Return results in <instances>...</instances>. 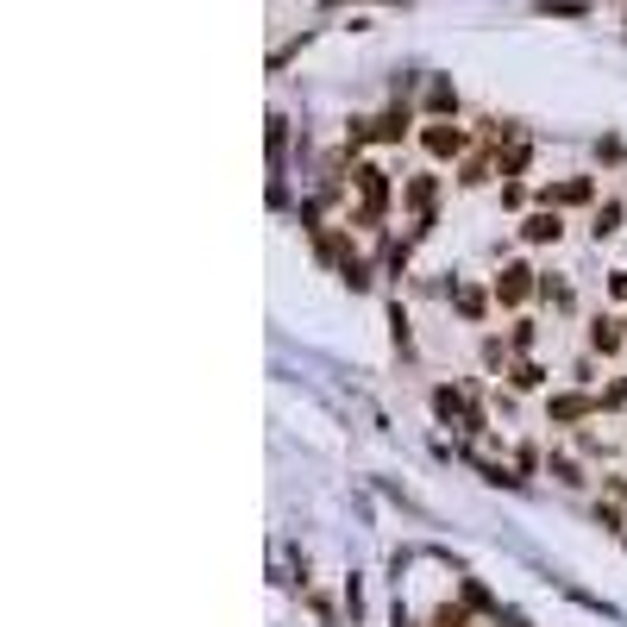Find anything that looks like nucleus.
Here are the masks:
<instances>
[{
	"label": "nucleus",
	"mask_w": 627,
	"mask_h": 627,
	"mask_svg": "<svg viewBox=\"0 0 627 627\" xmlns=\"http://www.w3.org/2000/svg\"><path fill=\"white\" fill-rule=\"evenodd\" d=\"M433 414H439L446 427L464 433V421L477 414V402H471V389H464V383H433Z\"/></svg>",
	"instance_id": "nucleus-11"
},
{
	"label": "nucleus",
	"mask_w": 627,
	"mask_h": 627,
	"mask_svg": "<svg viewBox=\"0 0 627 627\" xmlns=\"http://www.w3.org/2000/svg\"><path fill=\"white\" fill-rule=\"evenodd\" d=\"M414 145L427 151V164H452V170L477 151L471 126H458V120H421V126H414Z\"/></svg>",
	"instance_id": "nucleus-3"
},
{
	"label": "nucleus",
	"mask_w": 627,
	"mask_h": 627,
	"mask_svg": "<svg viewBox=\"0 0 627 627\" xmlns=\"http://www.w3.org/2000/svg\"><path fill=\"white\" fill-rule=\"evenodd\" d=\"M439 195H446V176H439V170H414V176H402V207L414 214V226L433 220Z\"/></svg>",
	"instance_id": "nucleus-6"
},
{
	"label": "nucleus",
	"mask_w": 627,
	"mask_h": 627,
	"mask_svg": "<svg viewBox=\"0 0 627 627\" xmlns=\"http://www.w3.org/2000/svg\"><path fill=\"white\" fill-rule=\"evenodd\" d=\"M496 201H502V207H527L533 195H527V182H515V176H508L502 189H496Z\"/></svg>",
	"instance_id": "nucleus-23"
},
{
	"label": "nucleus",
	"mask_w": 627,
	"mask_h": 627,
	"mask_svg": "<svg viewBox=\"0 0 627 627\" xmlns=\"http://www.w3.org/2000/svg\"><path fill=\"white\" fill-rule=\"evenodd\" d=\"M490 289H496V314H527L533 301H540V264L533 258H502Z\"/></svg>",
	"instance_id": "nucleus-1"
},
{
	"label": "nucleus",
	"mask_w": 627,
	"mask_h": 627,
	"mask_svg": "<svg viewBox=\"0 0 627 627\" xmlns=\"http://www.w3.org/2000/svg\"><path fill=\"white\" fill-rule=\"evenodd\" d=\"M546 477L559 483V490H584L590 483V471H584V452H571V446H546Z\"/></svg>",
	"instance_id": "nucleus-12"
},
{
	"label": "nucleus",
	"mask_w": 627,
	"mask_h": 627,
	"mask_svg": "<svg viewBox=\"0 0 627 627\" xmlns=\"http://www.w3.org/2000/svg\"><path fill=\"white\" fill-rule=\"evenodd\" d=\"M584 352H596V358H621L627 352V314H590V327H584Z\"/></svg>",
	"instance_id": "nucleus-8"
},
{
	"label": "nucleus",
	"mask_w": 627,
	"mask_h": 627,
	"mask_svg": "<svg viewBox=\"0 0 627 627\" xmlns=\"http://www.w3.org/2000/svg\"><path fill=\"white\" fill-rule=\"evenodd\" d=\"M427 627H471V602H439Z\"/></svg>",
	"instance_id": "nucleus-21"
},
{
	"label": "nucleus",
	"mask_w": 627,
	"mask_h": 627,
	"mask_svg": "<svg viewBox=\"0 0 627 627\" xmlns=\"http://www.w3.org/2000/svg\"><path fill=\"white\" fill-rule=\"evenodd\" d=\"M540 301L559 320H577V308H584V295H577V283H571L565 270H540Z\"/></svg>",
	"instance_id": "nucleus-10"
},
{
	"label": "nucleus",
	"mask_w": 627,
	"mask_h": 627,
	"mask_svg": "<svg viewBox=\"0 0 627 627\" xmlns=\"http://www.w3.org/2000/svg\"><path fill=\"white\" fill-rule=\"evenodd\" d=\"M508 389H515V396H546V389H552V370H546L540 358H515V364H508Z\"/></svg>",
	"instance_id": "nucleus-14"
},
{
	"label": "nucleus",
	"mask_w": 627,
	"mask_h": 627,
	"mask_svg": "<svg viewBox=\"0 0 627 627\" xmlns=\"http://www.w3.org/2000/svg\"><path fill=\"white\" fill-rule=\"evenodd\" d=\"M621 226H627V201L609 195V201H596V207H590V239H596V245L621 239Z\"/></svg>",
	"instance_id": "nucleus-15"
},
{
	"label": "nucleus",
	"mask_w": 627,
	"mask_h": 627,
	"mask_svg": "<svg viewBox=\"0 0 627 627\" xmlns=\"http://www.w3.org/2000/svg\"><path fill=\"white\" fill-rule=\"evenodd\" d=\"M540 207H559V214H565V207H584V214H590V207H596V176L577 170V176L546 182V189H540Z\"/></svg>",
	"instance_id": "nucleus-9"
},
{
	"label": "nucleus",
	"mask_w": 627,
	"mask_h": 627,
	"mask_svg": "<svg viewBox=\"0 0 627 627\" xmlns=\"http://www.w3.org/2000/svg\"><path fill=\"white\" fill-rule=\"evenodd\" d=\"M596 527H609V533H627V515L615 502H596Z\"/></svg>",
	"instance_id": "nucleus-24"
},
{
	"label": "nucleus",
	"mask_w": 627,
	"mask_h": 627,
	"mask_svg": "<svg viewBox=\"0 0 627 627\" xmlns=\"http://www.w3.org/2000/svg\"><path fill=\"white\" fill-rule=\"evenodd\" d=\"M596 408H602V414H627V370L602 377V389H596Z\"/></svg>",
	"instance_id": "nucleus-18"
},
{
	"label": "nucleus",
	"mask_w": 627,
	"mask_h": 627,
	"mask_svg": "<svg viewBox=\"0 0 627 627\" xmlns=\"http://www.w3.org/2000/svg\"><path fill=\"white\" fill-rule=\"evenodd\" d=\"M396 627H414V621H408V615H396Z\"/></svg>",
	"instance_id": "nucleus-26"
},
{
	"label": "nucleus",
	"mask_w": 627,
	"mask_h": 627,
	"mask_svg": "<svg viewBox=\"0 0 627 627\" xmlns=\"http://www.w3.org/2000/svg\"><path fill=\"white\" fill-rule=\"evenodd\" d=\"M596 502H615V508H627V471H609L602 477V496Z\"/></svg>",
	"instance_id": "nucleus-22"
},
{
	"label": "nucleus",
	"mask_w": 627,
	"mask_h": 627,
	"mask_svg": "<svg viewBox=\"0 0 627 627\" xmlns=\"http://www.w3.org/2000/svg\"><path fill=\"white\" fill-rule=\"evenodd\" d=\"M508 352H515V358H533V352H540V320H533V308L508 320Z\"/></svg>",
	"instance_id": "nucleus-16"
},
{
	"label": "nucleus",
	"mask_w": 627,
	"mask_h": 627,
	"mask_svg": "<svg viewBox=\"0 0 627 627\" xmlns=\"http://www.w3.org/2000/svg\"><path fill=\"white\" fill-rule=\"evenodd\" d=\"M565 377H571L577 389H596V383H602V377H596V352H577V358L565 364Z\"/></svg>",
	"instance_id": "nucleus-20"
},
{
	"label": "nucleus",
	"mask_w": 627,
	"mask_h": 627,
	"mask_svg": "<svg viewBox=\"0 0 627 627\" xmlns=\"http://www.w3.org/2000/svg\"><path fill=\"white\" fill-rule=\"evenodd\" d=\"M515 239L527 251H559L565 245V214H559V207H527L521 226H515Z\"/></svg>",
	"instance_id": "nucleus-5"
},
{
	"label": "nucleus",
	"mask_w": 627,
	"mask_h": 627,
	"mask_svg": "<svg viewBox=\"0 0 627 627\" xmlns=\"http://www.w3.org/2000/svg\"><path fill=\"white\" fill-rule=\"evenodd\" d=\"M477 358L508 377V364H515V352H508V333H483V339H477Z\"/></svg>",
	"instance_id": "nucleus-17"
},
{
	"label": "nucleus",
	"mask_w": 627,
	"mask_h": 627,
	"mask_svg": "<svg viewBox=\"0 0 627 627\" xmlns=\"http://www.w3.org/2000/svg\"><path fill=\"white\" fill-rule=\"evenodd\" d=\"M596 389H577V383H565V389H546V427H559V433H577V427H590L596 421Z\"/></svg>",
	"instance_id": "nucleus-4"
},
{
	"label": "nucleus",
	"mask_w": 627,
	"mask_h": 627,
	"mask_svg": "<svg viewBox=\"0 0 627 627\" xmlns=\"http://www.w3.org/2000/svg\"><path fill=\"white\" fill-rule=\"evenodd\" d=\"M352 195H358V220H383L389 201H402V182H389V170L377 164V157H364V164H352Z\"/></svg>",
	"instance_id": "nucleus-2"
},
{
	"label": "nucleus",
	"mask_w": 627,
	"mask_h": 627,
	"mask_svg": "<svg viewBox=\"0 0 627 627\" xmlns=\"http://www.w3.org/2000/svg\"><path fill=\"white\" fill-rule=\"evenodd\" d=\"M427 120H458V95H452V82H433V88H427Z\"/></svg>",
	"instance_id": "nucleus-19"
},
{
	"label": "nucleus",
	"mask_w": 627,
	"mask_h": 627,
	"mask_svg": "<svg viewBox=\"0 0 627 627\" xmlns=\"http://www.w3.org/2000/svg\"><path fill=\"white\" fill-rule=\"evenodd\" d=\"M452 182H458L464 195H483V189L496 182V157H490V151H471V157H464V164L452 170Z\"/></svg>",
	"instance_id": "nucleus-13"
},
{
	"label": "nucleus",
	"mask_w": 627,
	"mask_h": 627,
	"mask_svg": "<svg viewBox=\"0 0 627 627\" xmlns=\"http://www.w3.org/2000/svg\"><path fill=\"white\" fill-rule=\"evenodd\" d=\"M452 308H458V320H464V327H483V320H490L496 314V289L490 283H471V276H452Z\"/></svg>",
	"instance_id": "nucleus-7"
},
{
	"label": "nucleus",
	"mask_w": 627,
	"mask_h": 627,
	"mask_svg": "<svg viewBox=\"0 0 627 627\" xmlns=\"http://www.w3.org/2000/svg\"><path fill=\"white\" fill-rule=\"evenodd\" d=\"M609 301H627V264L609 270Z\"/></svg>",
	"instance_id": "nucleus-25"
}]
</instances>
